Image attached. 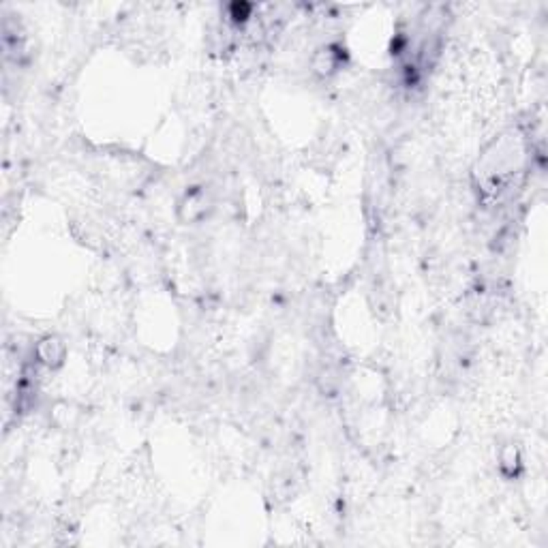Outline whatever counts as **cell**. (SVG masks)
Wrapping results in <instances>:
<instances>
[{
    "label": "cell",
    "instance_id": "6da1fadb",
    "mask_svg": "<svg viewBox=\"0 0 548 548\" xmlns=\"http://www.w3.org/2000/svg\"><path fill=\"white\" fill-rule=\"evenodd\" d=\"M39 358L49 368H56L65 362V345L58 339H45L39 345Z\"/></svg>",
    "mask_w": 548,
    "mask_h": 548
}]
</instances>
